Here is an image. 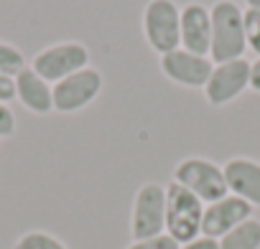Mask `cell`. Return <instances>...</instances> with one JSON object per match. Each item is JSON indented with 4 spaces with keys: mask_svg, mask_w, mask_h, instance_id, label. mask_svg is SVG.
Returning <instances> with one entry per match:
<instances>
[{
    "mask_svg": "<svg viewBox=\"0 0 260 249\" xmlns=\"http://www.w3.org/2000/svg\"><path fill=\"white\" fill-rule=\"evenodd\" d=\"M143 36L161 56L181 49V8L174 0H151L143 11Z\"/></svg>",
    "mask_w": 260,
    "mask_h": 249,
    "instance_id": "obj_3",
    "label": "cell"
},
{
    "mask_svg": "<svg viewBox=\"0 0 260 249\" xmlns=\"http://www.w3.org/2000/svg\"><path fill=\"white\" fill-rule=\"evenodd\" d=\"M87 64H89L87 46L77 44V41H64V44H54V46H46L44 51H39L31 61V69L49 84H56V81L87 69Z\"/></svg>",
    "mask_w": 260,
    "mask_h": 249,
    "instance_id": "obj_6",
    "label": "cell"
},
{
    "mask_svg": "<svg viewBox=\"0 0 260 249\" xmlns=\"http://www.w3.org/2000/svg\"><path fill=\"white\" fill-rule=\"evenodd\" d=\"M209 13H212L209 59L214 64L242 59V54L247 51V38H245V18L240 6L232 3V0H217L209 8Z\"/></svg>",
    "mask_w": 260,
    "mask_h": 249,
    "instance_id": "obj_1",
    "label": "cell"
},
{
    "mask_svg": "<svg viewBox=\"0 0 260 249\" xmlns=\"http://www.w3.org/2000/svg\"><path fill=\"white\" fill-rule=\"evenodd\" d=\"M247 3V8H252V11H260V0H245Z\"/></svg>",
    "mask_w": 260,
    "mask_h": 249,
    "instance_id": "obj_23",
    "label": "cell"
},
{
    "mask_svg": "<svg viewBox=\"0 0 260 249\" xmlns=\"http://www.w3.org/2000/svg\"><path fill=\"white\" fill-rule=\"evenodd\" d=\"M219 249H260V221L247 219L219 239Z\"/></svg>",
    "mask_w": 260,
    "mask_h": 249,
    "instance_id": "obj_14",
    "label": "cell"
},
{
    "mask_svg": "<svg viewBox=\"0 0 260 249\" xmlns=\"http://www.w3.org/2000/svg\"><path fill=\"white\" fill-rule=\"evenodd\" d=\"M100 92H102V74L97 69L87 66V69L54 84V109L64 112V114L79 112V109L89 107Z\"/></svg>",
    "mask_w": 260,
    "mask_h": 249,
    "instance_id": "obj_7",
    "label": "cell"
},
{
    "mask_svg": "<svg viewBox=\"0 0 260 249\" xmlns=\"http://www.w3.org/2000/svg\"><path fill=\"white\" fill-rule=\"evenodd\" d=\"M202 216L204 203L179 183L166 186V234L179 244H186L202 236Z\"/></svg>",
    "mask_w": 260,
    "mask_h": 249,
    "instance_id": "obj_2",
    "label": "cell"
},
{
    "mask_svg": "<svg viewBox=\"0 0 260 249\" xmlns=\"http://www.w3.org/2000/svg\"><path fill=\"white\" fill-rule=\"evenodd\" d=\"M252 219V206L232 193H227L224 198L207 203L204 206V216H202V236L209 239H222L227 231H232L235 226H240L242 221Z\"/></svg>",
    "mask_w": 260,
    "mask_h": 249,
    "instance_id": "obj_10",
    "label": "cell"
},
{
    "mask_svg": "<svg viewBox=\"0 0 260 249\" xmlns=\"http://www.w3.org/2000/svg\"><path fill=\"white\" fill-rule=\"evenodd\" d=\"M16 97L34 114H49V112H54V84H49L46 79H41L31 66H26L16 76Z\"/></svg>",
    "mask_w": 260,
    "mask_h": 249,
    "instance_id": "obj_13",
    "label": "cell"
},
{
    "mask_svg": "<svg viewBox=\"0 0 260 249\" xmlns=\"http://www.w3.org/2000/svg\"><path fill=\"white\" fill-rule=\"evenodd\" d=\"M23 69H26V56H23V51H21L18 46H13V44L0 41V74L16 79Z\"/></svg>",
    "mask_w": 260,
    "mask_h": 249,
    "instance_id": "obj_15",
    "label": "cell"
},
{
    "mask_svg": "<svg viewBox=\"0 0 260 249\" xmlns=\"http://www.w3.org/2000/svg\"><path fill=\"white\" fill-rule=\"evenodd\" d=\"M16 133V114L8 104H0V138H11Z\"/></svg>",
    "mask_w": 260,
    "mask_h": 249,
    "instance_id": "obj_19",
    "label": "cell"
},
{
    "mask_svg": "<svg viewBox=\"0 0 260 249\" xmlns=\"http://www.w3.org/2000/svg\"><path fill=\"white\" fill-rule=\"evenodd\" d=\"M174 183L184 186L186 191H191L204 206L214 203L219 198H224L227 191V181H224V171L207 160V158H186L174 168Z\"/></svg>",
    "mask_w": 260,
    "mask_h": 249,
    "instance_id": "obj_4",
    "label": "cell"
},
{
    "mask_svg": "<svg viewBox=\"0 0 260 249\" xmlns=\"http://www.w3.org/2000/svg\"><path fill=\"white\" fill-rule=\"evenodd\" d=\"M16 249H69V246L49 231H26L18 236Z\"/></svg>",
    "mask_w": 260,
    "mask_h": 249,
    "instance_id": "obj_16",
    "label": "cell"
},
{
    "mask_svg": "<svg viewBox=\"0 0 260 249\" xmlns=\"http://www.w3.org/2000/svg\"><path fill=\"white\" fill-rule=\"evenodd\" d=\"M250 89L260 92V59L255 64H250Z\"/></svg>",
    "mask_w": 260,
    "mask_h": 249,
    "instance_id": "obj_22",
    "label": "cell"
},
{
    "mask_svg": "<svg viewBox=\"0 0 260 249\" xmlns=\"http://www.w3.org/2000/svg\"><path fill=\"white\" fill-rule=\"evenodd\" d=\"M11 99H16V79L0 74V104H8Z\"/></svg>",
    "mask_w": 260,
    "mask_h": 249,
    "instance_id": "obj_20",
    "label": "cell"
},
{
    "mask_svg": "<svg viewBox=\"0 0 260 249\" xmlns=\"http://www.w3.org/2000/svg\"><path fill=\"white\" fill-rule=\"evenodd\" d=\"M227 191L250 206H260V163L252 158H230L224 165Z\"/></svg>",
    "mask_w": 260,
    "mask_h": 249,
    "instance_id": "obj_12",
    "label": "cell"
},
{
    "mask_svg": "<svg viewBox=\"0 0 260 249\" xmlns=\"http://www.w3.org/2000/svg\"><path fill=\"white\" fill-rule=\"evenodd\" d=\"M179 249H219V241L217 239H209V236H197V239L181 244Z\"/></svg>",
    "mask_w": 260,
    "mask_h": 249,
    "instance_id": "obj_21",
    "label": "cell"
},
{
    "mask_svg": "<svg viewBox=\"0 0 260 249\" xmlns=\"http://www.w3.org/2000/svg\"><path fill=\"white\" fill-rule=\"evenodd\" d=\"M242 18H245V38H247V49L257 54L260 59V11H242Z\"/></svg>",
    "mask_w": 260,
    "mask_h": 249,
    "instance_id": "obj_17",
    "label": "cell"
},
{
    "mask_svg": "<svg viewBox=\"0 0 260 249\" xmlns=\"http://www.w3.org/2000/svg\"><path fill=\"white\" fill-rule=\"evenodd\" d=\"M247 87H250V61L235 59V61L214 64V71L204 87V94L212 107H224L235 102Z\"/></svg>",
    "mask_w": 260,
    "mask_h": 249,
    "instance_id": "obj_8",
    "label": "cell"
},
{
    "mask_svg": "<svg viewBox=\"0 0 260 249\" xmlns=\"http://www.w3.org/2000/svg\"><path fill=\"white\" fill-rule=\"evenodd\" d=\"M164 231H166V186L143 183L133 198V214H130L133 241L151 239Z\"/></svg>",
    "mask_w": 260,
    "mask_h": 249,
    "instance_id": "obj_5",
    "label": "cell"
},
{
    "mask_svg": "<svg viewBox=\"0 0 260 249\" xmlns=\"http://www.w3.org/2000/svg\"><path fill=\"white\" fill-rule=\"evenodd\" d=\"M212 46V13L202 3H189L181 8V49L209 56Z\"/></svg>",
    "mask_w": 260,
    "mask_h": 249,
    "instance_id": "obj_11",
    "label": "cell"
},
{
    "mask_svg": "<svg viewBox=\"0 0 260 249\" xmlns=\"http://www.w3.org/2000/svg\"><path fill=\"white\" fill-rule=\"evenodd\" d=\"M161 71L181 87L199 89V87H207V81L214 71V61L209 56H199V54L176 49V51H169L161 56Z\"/></svg>",
    "mask_w": 260,
    "mask_h": 249,
    "instance_id": "obj_9",
    "label": "cell"
},
{
    "mask_svg": "<svg viewBox=\"0 0 260 249\" xmlns=\"http://www.w3.org/2000/svg\"><path fill=\"white\" fill-rule=\"evenodd\" d=\"M181 244L176 239H171L166 231L158 234V236H151V239H141V241H133L127 249H179Z\"/></svg>",
    "mask_w": 260,
    "mask_h": 249,
    "instance_id": "obj_18",
    "label": "cell"
}]
</instances>
